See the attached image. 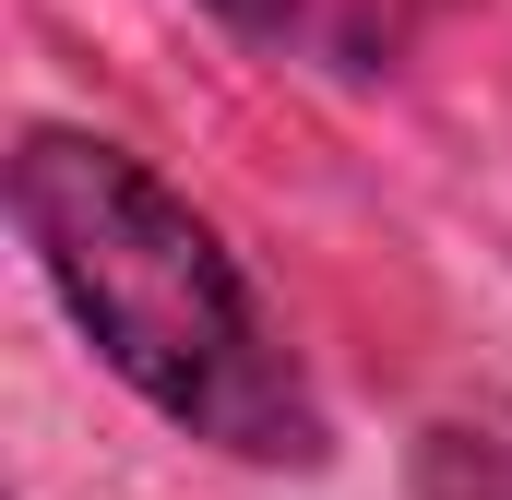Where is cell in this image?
Instances as JSON below:
<instances>
[{"label":"cell","instance_id":"obj_1","mask_svg":"<svg viewBox=\"0 0 512 500\" xmlns=\"http://www.w3.org/2000/svg\"><path fill=\"white\" fill-rule=\"evenodd\" d=\"M12 227L36 250L48 298L72 310V334L167 429H191L203 453H239V465H286V477H310L334 453V417L298 370L286 322L262 310L251 262L131 143L36 120L12 143Z\"/></svg>","mask_w":512,"mask_h":500},{"label":"cell","instance_id":"obj_2","mask_svg":"<svg viewBox=\"0 0 512 500\" xmlns=\"http://www.w3.org/2000/svg\"><path fill=\"white\" fill-rule=\"evenodd\" d=\"M239 48L286 60V72H322V84H393L465 0H203Z\"/></svg>","mask_w":512,"mask_h":500},{"label":"cell","instance_id":"obj_3","mask_svg":"<svg viewBox=\"0 0 512 500\" xmlns=\"http://www.w3.org/2000/svg\"><path fill=\"white\" fill-rule=\"evenodd\" d=\"M417 500H512V393H465L405 441Z\"/></svg>","mask_w":512,"mask_h":500}]
</instances>
